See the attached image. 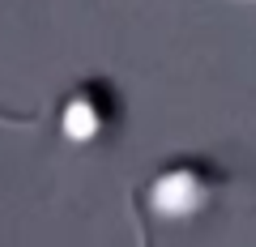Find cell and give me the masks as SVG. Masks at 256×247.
Masks as SVG:
<instances>
[{"label": "cell", "instance_id": "1", "mask_svg": "<svg viewBox=\"0 0 256 247\" xmlns=\"http://www.w3.org/2000/svg\"><path fill=\"white\" fill-rule=\"evenodd\" d=\"M230 183L226 166L205 154H175L146 179V209L158 222H192Z\"/></svg>", "mask_w": 256, "mask_h": 247}, {"label": "cell", "instance_id": "2", "mask_svg": "<svg viewBox=\"0 0 256 247\" xmlns=\"http://www.w3.org/2000/svg\"><path fill=\"white\" fill-rule=\"evenodd\" d=\"M56 128L68 145H102L124 128V94L111 77L90 73L64 90L56 102Z\"/></svg>", "mask_w": 256, "mask_h": 247}, {"label": "cell", "instance_id": "3", "mask_svg": "<svg viewBox=\"0 0 256 247\" xmlns=\"http://www.w3.org/2000/svg\"><path fill=\"white\" fill-rule=\"evenodd\" d=\"M252 4H256V0H252Z\"/></svg>", "mask_w": 256, "mask_h": 247}]
</instances>
